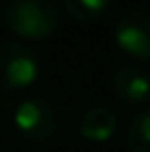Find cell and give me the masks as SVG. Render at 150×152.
Listing matches in <instances>:
<instances>
[{
    "label": "cell",
    "instance_id": "obj_1",
    "mask_svg": "<svg viewBox=\"0 0 150 152\" xmlns=\"http://www.w3.org/2000/svg\"><path fill=\"white\" fill-rule=\"evenodd\" d=\"M2 15L7 29L29 42L51 38L60 22L55 0H4Z\"/></svg>",
    "mask_w": 150,
    "mask_h": 152
},
{
    "label": "cell",
    "instance_id": "obj_2",
    "mask_svg": "<svg viewBox=\"0 0 150 152\" xmlns=\"http://www.w3.org/2000/svg\"><path fill=\"white\" fill-rule=\"evenodd\" d=\"M40 73V62L35 51L22 42L0 44V88L20 91L35 82Z\"/></svg>",
    "mask_w": 150,
    "mask_h": 152
},
{
    "label": "cell",
    "instance_id": "obj_3",
    "mask_svg": "<svg viewBox=\"0 0 150 152\" xmlns=\"http://www.w3.org/2000/svg\"><path fill=\"white\" fill-rule=\"evenodd\" d=\"M13 124L22 139L31 143H42L58 130V110L44 97H27L15 108Z\"/></svg>",
    "mask_w": 150,
    "mask_h": 152
},
{
    "label": "cell",
    "instance_id": "obj_4",
    "mask_svg": "<svg viewBox=\"0 0 150 152\" xmlns=\"http://www.w3.org/2000/svg\"><path fill=\"white\" fill-rule=\"evenodd\" d=\"M115 42L126 55L135 60H150V11L132 9L115 24Z\"/></svg>",
    "mask_w": 150,
    "mask_h": 152
},
{
    "label": "cell",
    "instance_id": "obj_5",
    "mask_svg": "<svg viewBox=\"0 0 150 152\" xmlns=\"http://www.w3.org/2000/svg\"><path fill=\"white\" fill-rule=\"evenodd\" d=\"M113 91L126 104L150 102V73L137 64L121 66L113 77Z\"/></svg>",
    "mask_w": 150,
    "mask_h": 152
},
{
    "label": "cell",
    "instance_id": "obj_6",
    "mask_svg": "<svg viewBox=\"0 0 150 152\" xmlns=\"http://www.w3.org/2000/svg\"><path fill=\"white\" fill-rule=\"evenodd\" d=\"M115 130H117V115L104 106L89 108L80 119V134L93 143L108 141L115 134Z\"/></svg>",
    "mask_w": 150,
    "mask_h": 152
},
{
    "label": "cell",
    "instance_id": "obj_7",
    "mask_svg": "<svg viewBox=\"0 0 150 152\" xmlns=\"http://www.w3.org/2000/svg\"><path fill=\"white\" fill-rule=\"evenodd\" d=\"M126 145L130 152H150V108L139 110L128 121Z\"/></svg>",
    "mask_w": 150,
    "mask_h": 152
},
{
    "label": "cell",
    "instance_id": "obj_8",
    "mask_svg": "<svg viewBox=\"0 0 150 152\" xmlns=\"http://www.w3.org/2000/svg\"><path fill=\"white\" fill-rule=\"evenodd\" d=\"M113 2L115 0H62L66 13L80 22H93L102 18L113 7Z\"/></svg>",
    "mask_w": 150,
    "mask_h": 152
}]
</instances>
